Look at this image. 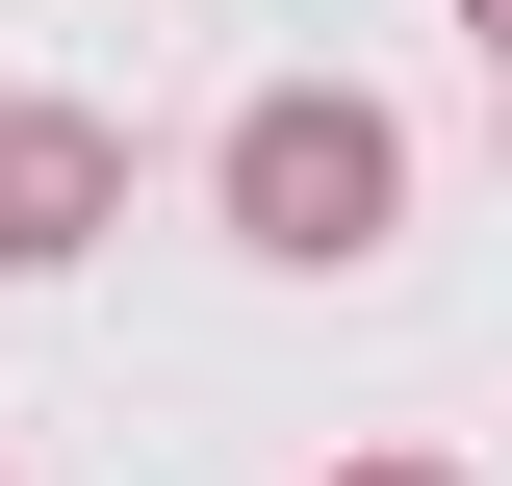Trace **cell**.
I'll list each match as a JSON object with an SVG mask.
<instances>
[{
	"mask_svg": "<svg viewBox=\"0 0 512 486\" xmlns=\"http://www.w3.org/2000/svg\"><path fill=\"white\" fill-rule=\"evenodd\" d=\"M205 180H231V231L282 256V282H333V256H384V231H410V128H384L359 77H256Z\"/></svg>",
	"mask_w": 512,
	"mask_h": 486,
	"instance_id": "1",
	"label": "cell"
},
{
	"mask_svg": "<svg viewBox=\"0 0 512 486\" xmlns=\"http://www.w3.org/2000/svg\"><path fill=\"white\" fill-rule=\"evenodd\" d=\"M128 231V128L103 103H0V282H77Z\"/></svg>",
	"mask_w": 512,
	"mask_h": 486,
	"instance_id": "2",
	"label": "cell"
},
{
	"mask_svg": "<svg viewBox=\"0 0 512 486\" xmlns=\"http://www.w3.org/2000/svg\"><path fill=\"white\" fill-rule=\"evenodd\" d=\"M333 486H461V461H333Z\"/></svg>",
	"mask_w": 512,
	"mask_h": 486,
	"instance_id": "3",
	"label": "cell"
},
{
	"mask_svg": "<svg viewBox=\"0 0 512 486\" xmlns=\"http://www.w3.org/2000/svg\"><path fill=\"white\" fill-rule=\"evenodd\" d=\"M461 26H487V52H512V0H461Z\"/></svg>",
	"mask_w": 512,
	"mask_h": 486,
	"instance_id": "4",
	"label": "cell"
}]
</instances>
